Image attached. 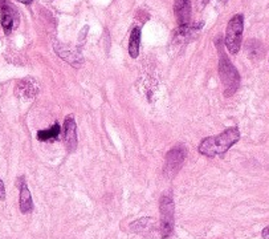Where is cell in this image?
<instances>
[{"instance_id":"11","label":"cell","mask_w":269,"mask_h":239,"mask_svg":"<svg viewBox=\"0 0 269 239\" xmlns=\"http://www.w3.org/2000/svg\"><path fill=\"white\" fill-rule=\"evenodd\" d=\"M174 12L179 25L190 24L191 20V5L189 0H175Z\"/></svg>"},{"instance_id":"17","label":"cell","mask_w":269,"mask_h":239,"mask_svg":"<svg viewBox=\"0 0 269 239\" xmlns=\"http://www.w3.org/2000/svg\"><path fill=\"white\" fill-rule=\"evenodd\" d=\"M261 235L264 239H269V226H267L263 231H261Z\"/></svg>"},{"instance_id":"14","label":"cell","mask_w":269,"mask_h":239,"mask_svg":"<svg viewBox=\"0 0 269 239\" xmlns=\"http://www.w3.org/2000/svg\"><path fill=\"white\" fill-rule=\"evenodd\" d=\"M59 133H60V125L55 124L53 126H50L49 129L40 130L37 133V138L40 141H50V139H55Z\"/></svg>"},{"instance_id":"4","label":"cell","mask_w":269,"mask_h":239,"mask_svg":"<svg viewBox=\"0 0 269 239\" xmlns=\"http://www.w3.org/2000/svg\"><path fill=\"white\" fill-rule=\"evenodd\" d=\"M243 31H244V16L237 14L229 20L227 31H225V45L232 55L239 53L240 48H241Z\"/></svg>"},{"instance_id":"3","label":"cell","mask_w":269,"mask_h":239,"mask_svg":"<svg viewBox=\"0 0 269 239\" xmlns=\"http://www.w3.org/2000/svg\"><path fill=\"white\" fill-rule=\"evenodd\" d=\"M159 235L160 238H169L174 231V199L171 191H167L159 199Z\"/></svg>"},{"instance_id":"2","label":"cell","mask_w":269,"mask_h":239,"mask_svg":"<svg viewBox=\"0 0 269 239\" xmlns=\"http://www.w3.org/2000/svg\"><path fill=\"white\" fill-rule=\"evenodd\" d=\"M219 48V75L222 83L224 85V96L231 97L236 93V90L240 85V75L235 65L231 63V60L227 57L224 52L222 51V47Z\"/></svg>"},{"instance_id":"5","label":"cell","mask_w":269,"mask_h":239,"mask_svg":"<svg viewBox=\"0 0 269 239\" xmlns=\"http://www.w3.org/2000/svg\"><path fill=\"white\" fill-rule=\"evenodd\" d=\"M186 148L183 145H178L173 149L170 150L167 155H166V162H165V175L167 178H173L178 174V171L182 168V165L185 162L186 158Z\"/></svg>"},{"instance_id":"16","label":"cell","mask_w":269,"mask_h":239,"mask_svg":"<svg viewBox=\"0 0 269 239\" xmlns=\"http://www.w3.org/2000/svg\"><path fill=\"white\" fill-rule=\"evenodd\" d=\"M5 199V188L3 181L0 179V201H4Z\"/></svg>"},{"instance_id":"9","label":"cell","mask_w":269,"mask_h":239,"mask_svg":"<svg viewBox=\"0 0 269 239\" xmlns=\"http://www.w3.org/2000/svg\"><path fill=\"white\" fill-rule=\"evenodd\" d=\"M17 188L20 190L19 194V207H20L21 214H30L33 211V199L31 195V191L28 186L25 184L24 177H20L17 179Z\"/></svg>"},{"instance_id":"18","label":"cell","mask_w":269,"mask_h":239,"mask_svg":"<svg viewBox=\"0 0 269 239\" xmlns=\"http://www.w3.org/2000/svg\"><path fill=\"white\" fill-rule=\"evenodd\" d=\"M17 1H20V3H24V4H30V3H32V0H17Z\"/></svg>"},{"instance_id":"1","label":"cell","mask_w":269,"mask_h":239,"mask_svg":"<svg viewBox=\"0 0 269 239\" xmlns=\"http://www.w3.org/2000/svg\"><path fill=\"white\" fill-rule=\"evenodd\" d=\"M240 138V132L237 128H229L223 133L212 137H207L200 142L199 150L200 154L214 158L216 155H224L231 146H234Z\"/></svg>"},{"instance_id":"10","label":"cell","mask_w":269,"mask_h":239,"mask_svg":"<svg viewBox=\"0 0 269 239\" xmlns=\"http://www.w3.org/2000/svg\"><path fill=\"white\" fill-rule=\"evenodd\" d=\"M155 223H157L155 218L145 217V218L138 219V221H135V222L130 224V230L133 233H135V234L143 235L145 238H151L157 233L155 231Z\"/></svg>"},{"instance_id":"13","label":"cell","mask_w":269,"mask_h":239,"mask_svg":"<svg viewBox=\"0 0 269 239\" xmlns=\"http://www.w3.org/2000/svg\"><path fill=\"white\" fill-rule=\"evenodd\" d=\"M140 44H141V30L135 27L131 31L129 39V53L133 59H137L140 55Z\"/></svg>"},{"instance_id":"8","label":"cell","mask_w":269,"mask_h":239,"mask_svg":"<svg viewBox=\"0 0 269 239\" xmlns=\"http://www.w3.org/2000/svg\"><path fill=\"white\" fill-rule=\"evenodd\" d=\"M39 84L36 83V80L31 79H24L19 81L15 86V95L19 99L23 100H33L39 93Z\"/></svg>"},{"instance_id":"12","label":"cell","mask_w":269,"mask_h":239,"mask_svg":"<svg viewBox=\"0 0 269 239\" xmlns=\"http://www.w3.org/2000/svg\"><path fill=\"white\" fill-rule=\"evenodd\" d=\"M1 27L4 30L5 35H11V32L14 30V7L10 5L7 1L1 5Z\"/></svg>"},{"instance_id":"7","label":"cell","mask_w":269,"mask_h":239,"mask_svg":"<svg viewBox=\"0 0 269 239\" xmlns=\"http://www.w3.org/2000/svg\"><path fill=\"white\" fill-rule=\"evenodd\" d=\"M64 141L68 152L77 149V125L73 115L66 116L64 120Z\"/></svg>"},{"instance_id":"6","label":"cell","mask_w":269,"mask_h":239,"mask_svg":"<svg viewBox=\"0 0 269 239\" xmlns=\"http://www.w3.org/2000/svg\"><path fill=\"white\" fill-rule=\"evenodd\" d=\"M53 47H55V52L59 55V57L65 60L72 67L80 68L81 65L84 64V57L81 55L80 51H77L76 48H70L69 45L59 44V43H56Z\"/></svg>"},{"instance_id":"19","label":"cell","mask_w":269,"mask_h":239,"mask_svg":"<svg viewBox=\"0 0 269 239\" xmlns=\"http://www.w3.org/2000/svg\"><path fill=\"white\" fill-rule=\"evenodd\" d=\"M5 3V0H0V8H1V5L4 4Z\"/></svg>"},{"instance_id":"15","label":"cell","mask_w":269,"mask_h":239,"mask_svg":"<svg viewBox=\"0 0 269 239\" xmlns=\"http://www.w3.org/2000/svg\"><path fill=\"white\" fill-rule=\"evenodd\" d=\"M245 48H252L253 51H251L248 55L251 56V57H254V56H260V53H261V44H260L259 41H256V40H249V41H247V44H245Z\"/></svg>"}]
</instances>
